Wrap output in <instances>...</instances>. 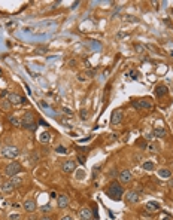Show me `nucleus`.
Returning a JSON list of instances; mask_svg holds the SVG:
<instances>
[{"instance_id": "obj_1", "label": "nucleus", "mask_w": 173, "mask_h": 220, "mask_svg": "<svg viewBox=\"0 0 173 220\" xmlns=\"http://www.w3.org/2000/svg\"><path fill=\"white\" fill-rule=\"evenodd\" d=\"M106 195L111 199H114V201H119L122 198V195H124V187L119 185L118 182H112L111 186L106 189Z\"/></svg>"}, {"instance_id": "obj_2", "label": "nucleus", "mask_w": 173, "mask_h": 220, "mask_svg": "<svg viewBox=\"0 0 173 220\" xmlns=\"http://www.w3.org/2000/svg\"><path fill=\"white\" fill-rule=\"evenodd\" d=\"M21 164L18 162V161H13V162H11L6 168H5V174L8 175V177H15L18 173H21Z\"/></svg>"}, {"instance_id": "obj_3", "label": "nucleus", "mask_w": 173, "mask_h": 220, "mask_svg": "<svg viewBox=\"0 0 173 220\" xmlns=\"http://www.w3.org/2000/svg\"><path fill=\"white\" fill-rule=\"evenodd\" d=\"M18 155H20V149H18L17 146H6V147L2 150V156H3V158H8V159H15Z\"/></svg>"}, {"instance_id": "obj_4", "label": "nucleus", "mask_w": 173, "mask_h": 220, "mask_svg": "<svg viewBox=\"0 0 173 220\" xmlns=\"http://www.w3.org/2000/svg\"><path fill=\"white\" fill-rule=\"evenodd\" d=\"M118 180H119V183H130L133 180V174L130 173L128 170H122L121 173L118 174Z\"/></svg>"}, {"instance_id": "obj_5", "label": "nucleus", "mask_w": 173, "mask_h": 220, "mask_svg": "<svg viewBox=\"0 0 173 220\" xmlns=\"http://www.w3.org/2000/svg\"><path fill=\"white\" fill-rule=\"evenodd\" d=\"M121 122H122V110L116 109V110H114V113L111 116V124L112 125H119Z\"/></svg>"}, {"instance_id": "obj_6", "label": "nucleus", "mask_w": 173, "mask_h": 220, "mask_svg": "<svg viewBox=\"0 0 173 220\" xmlns=\"http://www.w3.org/2000/svg\"><path fill=\"white\" fill-rule=\"evenodd\" d=\"M133 107H136V109H151L152 107V103H151L149 100H136V101H133L131 103Z\"/></svg>"}, {"instance_id": "obj_7", "label": "nucleus", "mask_w": 173, "mask_h": 220, "mask_svg": "<svg viewBox=\"0 0 173 220\" xmlns=\"http://www.w3.org/2000/svg\"><path fill=\"white\" fill-rule=\"evenodd\" d=\"M139 199H140V197L136 190H128L126 193V201L128 204H136V202H139Z\"/></svg>"}, {"instance_id": "obj_8", "label": "nucleus", "mask_w": 173, "mask_h": 220, "mask_svg": "<svg viewBox=\"0 0 173 220\" xmlns=\"http://www.w3.org/2000/svg\"><path fill=\"white\" fill-rule=\"evenodd\" d=\"M23 207H24V210L27 211V213H35L36 211V202H35V199H25L24 201V204H23Z\"/></svg>"}, {"instance_id": "obj_9", "label": "nucleus", "mask_w": 173, "mask_h": 220, "mask_svg": "<svg viewBox=\"0 0 173 220\" xmlns=\"http://www.w3.org/2000/svg\"><path fill=\"white\" fill-rule=\"evenodd\" d=\"M75 168H76V162L72 161V159H69V161H66V162L63 164V173H66V174L73 173Z\"/></svg>"}, {"instance_id": "obj_10", "label": "nucleus", "mask_w": 173, "mask_h": 220, "mask_svg": "<svg viewBox=\"0 0 173 220\" xmlns=\"http://www.w3.org/2000/svg\"><path fill=\"white\" fill-rule=\"evenodd\" d=\"M8 98H9L11 104H21V103H25V98H23L21 95H18V94H15V92L9 94Z\"/></svg>"}, {"instance_id": "obj_11", "label": "nucleus", "mask_w": 173, "mask_h": 220, "mask_svg": "<svg viewBox=\"0 0 173 220\" xmlns=\"http://www.w3.org/2000/svg\"><path fill=\"white\" fill-rule=\"evenodd\" d=\"M57 205H58V208H66L69 205V197L67 195H58Z\"/></svg>"}, {"instance_id": "obj_12", "label": "nucleus", "mask_w": 173, "mask_h": 220, "mask_svg": "<svg viewBox=\"0 0 173 220\" xmlns=\"http://www.w3.org/2000/svg\"><path fill=\"white\" fill-rule=\"evenodd\" d=\"M79 217H81V220H92V211L91 208H81V211H79Z\"/></svg>"}, {"instance_id": "obj_13", "label": "nucleus", "mask_w": 173, "mask_h": 220, "mask_svg": "<svg viewBox=\"0 0 173 220\" xmlns=\"http://www.w3.org/2000/svg\"><path fill=\"white\" fill-rule=\"evenodd\" d=\"M28 124H35V117H33V113H30V112L24 113L23 121H21V127H24V125H28Z\"/></svg>"}, {"instance_id": "obj_14", "label": "nucleus", "mask_w": 173, "mask_h": 220, "mask_svg": "<svg viewBox=\"0 0 173 220\" xmlns=\"http://www.w3.org/2000/svg\"><path fill=\"white\" fill-rule=\"evenodd\" d=\"M169 94V88L166 86V85H158L157 88H155V95L157 97H164V95H167Z\"/></svg>"}, {"instance_id": "obj_15", "label": "nucleus", "mask_w": 173, "mask_h": 220, "mask_svg": "<svg viewBox=\"0 0 173 220\" xmlns=\"http://www.w3.org/2000/svg\"><path fill=\"white\" fill-rule=\"evenodd\" d=\"M152 135H154V139H164L167 135V131L164 128H155L152 131Z\"/></svg>"}, {"instance_id": "obj_16", "label": "nucleus", "mask_w": 173, "mask_h": 220, "mask_svg": "<svg viewBox=\"0 0 173 220\" xmlns=\"http://www.w3.org/2000/svg\"><path fill=\"white\" fill-rule=\"evenodd\" d=\"M9 182H11V185L13 186V189H15V187H20V186L23 185V179H21V177H18V175L11 177V180H9Z\"/></svg>"}, {"instance_id": "obj_17", "label": "nucleus", "mask_w": 173, "mask_h": 220, "mask_svg": "<svg viewBox=\"0 0 173 220\" xmlns=\"http://www.w3.org/2000/svg\"><path fill=\"white\" fill-rule=\"evenodd\" d=\"M39 141H40V143H43V144H46V143H49V141H51V134H49V132H42V134H40V135H39Z\"/></svg>"}, {"instance_id": "obj_18", "label": "nucleus", "mask_w": 173, "mask_h": 220, "mask_svg": "<svg viewBox=\"0 0 173 220\" xmlns=\"http://www.w3.org/2000/svg\"><path fill=\"white\" fill-rule=\"evenodd\" d=\"M158 175L163 177V179H170L172 177V171L167 170V168H161V170H158Z\"/></svg>"}, {"instance_id": "obj_19", "label": "nucleus", "mask_w": 173, "mask_h": 220, "mask_svg": "<svg viewBox=\"0 0 173 220\" xmlns=\"http://www.w3.org/2000/svg\"><path fill=\"white\" fill-rule=\"evenodd\" d=\"M146 208L151 210V211H155V210L160 208V204L155 202V201H149V202H146Z\"/></svg>"}, {"instance_id": "obj_20", "label": "nucleus", "mask_w": 173, "mask_h": 220, "mask_svg": "<svg viewBox=\"0 0 173 220\" xmlns=\"http://www.w3.org/2000/svg\"><path fill=\"white\" fill-rule=\"evenodd\" d=\"M142 167H143V170H146V171H152V170L155 168V165H154V162H151V161H145Z\"/></svg>"}, {"instance_id": "obj_21", "label": "nucleus", "mask_w": 173, "mask_h": 220, "mask_svg": "<svg viewBox=\"0 0 173 220\" xmlns=\"http://www.w3.org/2000/svg\"><path fill=\"white\" fill-rule=\"evenodd\" d=\"M2 190H3V192H12V190H13V186L11 185V182H6V183L2 185Z\"/></svg>"}, {"instance_id": "obj_22", "label": "nucleus", "mask_w": 173, "mask_h": 220, "mask_svg": "<svg viewBox=\"0 0 173 220\" xmlns=\"http://www.w3.org/2000/svg\"><path fill=\"white\" fill-rule=\"evenodd\" d=\"M11 101H9V100H2V101H0V107H2V109H3V110H9V109H11Z\"/></svg>"}, {"instance_id": "obj_23", "label": "nucleus", "mask_w": 173, "mask_h": 220, "mask_svg": "<svg viewBox=\"0 0 173 220\" xmlns=\"http://www.w3.org/2000/svg\"><path fill=\"white\" fill-rule=\"evenodd\" d=\"M9 122L12 125H15V127H21V121L17 116H9Z\"/></svg>"}, {"instance_id": "obj_24", "label": "nucleus", "mask_w": 173, "mask_h": 220, "mask_svg": "<svg viewBox=\"0 0 173 220\" xmlns=\"http://www.w3.org/2000/svg\"><path fill=\"white\" fill-rule=\"evenodd\" d=\"M148 149H149V152H152V153H157V152L160 150V146H157L155 143H151L149 146H148Z\"/></svg>"}, {"instance_id": "obj_25", "label": "nucleus", "mask_w": 173, "mask_h": 220, "mask_svg": "<svg viewBox=\"0 0 173 220\" xmlns=\"http://www.w3.org/2000/svg\"><path fill=\"white\" fill-rule=\"evenodd\" d=\"M55 152H57V153H63V155H64V153H67V149H66L64 146H57V147H55Z\"/></svg>"}, {"instance_id": "obj_26", "label": "nucleus", "mask_w": 173, "mask_h": 220, "mask_svg": "<svg viewBox=\"0 0 173 220\" xmlns=\"http://www.w3.org/2000/svg\"><path fill=\"white\" fill-rule=\"evenodd\" d=\"M51 208H52V207H51L49 204H46V205H43V207H40V211H42V213H49Z\"/></svg>"}, {"instance_id": "obj_27", "label": "nucleus", "mask_w": 173, "mask_h": 220, "mask_svg": "<svg viewBox=\"0 0 173 220\" xmlns=\"http://www.w3.org/2000/svg\"><path fill=\"white\" fill-rule=\"evenodd\" d=\"M128 76H130V78H131V79H137V71H134V70H130V71H128Z\"/></svg>"}, {"instance_id": "obj_28", "label": "nucleus", "mask_w": 173, "mask_h": 220, "mask_svg": "<svg viewBox=\"0 0 173 220\" xmlns=\"http://www.w3.org/2000/svg\"><path fill=\"white\" fill-rule=\"evenodd\" d=\"M81 119L82 121H87V119H88V112H87V110H81Z\"/></svg>"}, {"instance_id": "obj_29", "label": "nucleus", "mask_w": 173, "mask_h": 220, "mask_svg": "<svg viewBox=\"0 0 173 220\" xmlns=\"http://www.w3.org/2000/svg\"><path fill=\"white\" fill-rule=\"evenodd\" d=\"M23 128H25V129H30V131H35V129H36V124H28V125H24Z\"/></svg>"}, {"instance_id": "obj_30", "label": "nucleus", "mask_w": 173, "mask_h": 220, "mask_svg": "<svg viewBox=\"0 0 173 220\" xmlns=\"http://www.w3.org/2000/svg\"><path fill=\"white\" fill-rule=\"evenodd\" d=\"M9 219H11V220H18V219H20V214H17V213H15V214H11V216H9Z\"/></svg>"}, {"instance_id": "obj_31", "label": "nucleus", "mask_w": 173, "mask_h": 220, "mask_svg": "<svg viewBox=\"0 0 173 220\" xmlns=\"http://www.w3.org/2000/svg\"><path fill=\"white\" fill-rule=\"evenodd\" d=\"M45 52H46L45 48H40V49H37V51H36V54H40V55H43Z\"/></svg>"}, {"instance_id": "obj_32", "label": "nucleus", "mask_w": 173, "mask_h": 220, "mask_svg": "<svg viewBox=\"0 0 173 220\" xmlns=\"http://www.w3.org/2000/svg\"><path fill=\"white\" fill-rule=\"evenodd\" d=\"M78 159H79V164H85V156L79 155V156H78Z\"/></svg>"}, {"instance_id": "obj_33", "label": "nucleus", "mask_w": 173, "mask_h": 220, "mask_svg": "<svg viewBox=\"0 0 173 220\" xmlns=\"http://www.w3.org/2000/svg\"><path fill=\"white\" fill-rule=\"evenodd\" d=\"M8 95H9V92H8V91H3V92L0 94V97H2V100H5V97H8Z\"/></svg>"}, {"instance_id": "obj_34", "label": "nucleus", "mask_w": 173, "mask_h": 220, "mask_svg": "<svg viewBox=\"0 0 173 220\" xmlns=\"http://www.w3.org/2000/svg\"><path fill=\"white\" fill-rule=\"evenodd\" d=\"M63 112H64L66 115H72V110H70V109H67V107H64V109H63Z\"/></svg>"}, {"instance_id": "obj_35", "label": "nucleus", "mask_w": 173, "mask_h": 220, "mask_svg": "<svg viewBox=\"0 0 173 220\" xmlns=\"http://www.w3.org/2000/svg\"><path fill=\"white\" fill-rule=\"evenodd\" d=\"M84 173L85 171H78V179H84Z\"/></svg>"}, {"instance_id": "obj_36", "label": "nucleus", "mask_w": 173, "mask_h": 220, "mask_svg": "<svg viewBox=\"0 0 173 220\" xmlns=\"http://www.w3.org/2000/svg\"><path fill=\"white\" fill-rule=\"evenodd\" d=\"M51 198H54V199H55V198H58L57 192H54V190H52V192H51Z\"/></svg>"}, {"instance_id": "obj_37", "label": "nucleus", "mask_w": 173, "mask_h": 220, "mask_svg": "<svg viewBox=\"0 0 173 220\" xmlns=\"http://www.w3.org/2000/svg\"><path fill=\"white\" fill-rule=\"evenodd\" d=\"M60 220H73V219H72L70 216H63V217H61Z\"/></svg>"}, {"instance_id": "obj_38", "label": "nucleus", "mask_w": 173, "mask_h": 220, "mask_svg": "<svg viewBox=\"0 0 173 220\" xmlns=\"http://www.w3.org/2000/svg\"><path fill=\"white\" fill-rule=\"evenodd\" d=\"M94 74H96V71H94V70H90V71H88V76H94Z\"/></svg>"}, {"instance_id": "obj_39", "label": "nucleus", "mask_w": 173, "mask_h": 220, "mask_svg": "<svg viewBox=\"0 0 173 220\" xmlns=\"http://www.w3.org/2000/svg\"><path fill=\"white\" fill-rule=\"evenodd\" d=\"M40 220H52V219H51L49 216H43V217H42V219H40Z\"/></svg>"}, {"instance_id": "obj_40", "label": "nucleus", "mask_w": 173, "mask_h": 220, "mask_svg": "<svg viewBox=\"0 0 173 220\" xmlns=\"http://www.w3.org/2000/svg\"><path fill=\"white\" fill-rule=\"evenodd\" d=\"M163 220H172V219H170L169 216H166V217H164V219H163Z\"/></svg>"}, {"instance_id": "obj_41", "label": "nucleus", "mask_w": 173, "mask_h": 220, "mask_svg": "<svg viewBox=\"0 0 173 220\" xmlns=\"http://www.w3.org/2000/svg\"><path fill=\"white\" fill-rule=\"evenodd\" d=\"M28 220H36V219H35V217H30V219H28Z\"/></svg>"}, {"instance_id": "obj_42", "label": "nucleus", "mask_w": 173, "mask_h": 220, "mask_svg": "<svg viewBox=\"0 0 173 220\" xmlns=\"http://www.w3.org/2000/svg\"><path fill=\"white\" fill-rule=\"evenodd\" d=\"M0 74H2V70H0Z\"/></svg>"}]
</instances>
